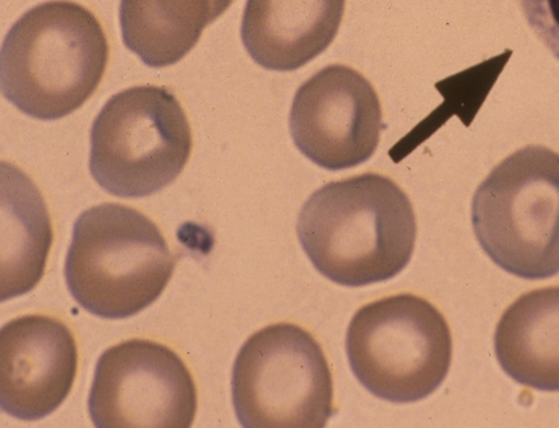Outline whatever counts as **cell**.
<instances>
[{
	"instance_id": "1",
	"label": "cell",
	"mask_w": 559,
	"mask_h": 428,
	"mask_svg": "<svg viewBox=\"0 0 559 428\" xmlns=\"http://www.w3.org/2000/svg\"><path fill=\"white\" fill-rule=\"evenodd\" d=\"M297 233L321 275L364 287L405 271L417 242V217L394 181L365 174L317 190L301 209Z\"/></svg>"
},
{
	"instance_id": "2",
	"label": "cell",
	"mask_w": 559,
	"mask_h": 428,
	"mask_svg": "<svg viewBox=\"0 0 559 428\" xmlns=\"http://www.w3.org/2000/svg\"><path fill=\"white\" fill-rule=\"evenodd\" d=\"M108 54L107 35L88 8L69 0L41 3L3 41V96L31 118L63 119L98 91Z\"/></svg>"
},
{
	"instance_id": "3",
	"label": "cell",
	"mask_w": 559,
	"mask_h": 428,
	"mask_svg": "<svg viewBox=\"0 0 559 428\" xmlns=\"http://www.w3.org/2000/svg\"><path fill=\"white\" fill-rule=\"evenodd\" d=\"M175 263L150 217L127 205L103 204L78 217L64 276L70 294L88 313L127 319L162 297Z\"/></svg>"
},
{
	"instance_id": "4",
	"label": "cell",
	"mask_w": 559,
	"mask_h": 428,
	"mask_svg": "<svg viewBox=\"0 0 559 428\" xmlns=\"http://www.w3.org/2000/svg\"><path fill=\"white\" fill-rule=\"evenodd\" d=\"M473 228L485 254L522 280L559 274V154L526 146L476 190Z\"/></svg>"
},
{
	"instance_id": "5",
	"label": "cell",
	"mask_w": 559,
	"mask_h": 428,
	"mask_svg": "<svg viewBox=\"0 0 559 428\" xmlns=\"http://www.w3.org/2000/svg\"><path fill=\"white\" fill-rule=\"evenodd\" d=\"M349 368L368 392L390 403H417L444 383L453 356L441 311L417 295L379 299L349 322Z\"/></svg>"
},
{
	"instance_id": "6",
	"label": "cell",
	"mask_w": 559,
	"mask_h": 428,
	"mask_svg": "<svg viewBox=\"0 0 559 428\" xmlns=\"http://www.w3.org/2000/svg\"><path fill=\"white\" fill-rule=\"evenodd\" d=\"M91 173L110 194L138 200L177 180L192 154V130L177 97L140 85L104 105L91 134Z\"/></svg>"
},
{
	"instance_id": "7",
	"label": "cell",
	"mask_w": 559,
	"mask_h": 428,
	"mask_svg": "<svg viewBox=\"0 0 559 428\" xmlns=\"http://www.w3.org/2000/svg\"><path fill=\"white\" fill-rule=\"evenodd\" d=\"M231 392L245 428H321L335 414L328 357L312 334L287 322L245 342Z\"/></svg>"
},
{
	"instance_id": "8",
	"label": "cell",
	"mask_w": 559,
	"mask_h": 428,
	"mask_svg": "<svg viewBox=\"0 0 559 428\" xmlns=\"http://www.w3.org/2000/svg\"><path fill=\"white\" fill-rule=\"evenodd\" d=\"M197 384L174 349L145 338L111 346L96 365L88 414L95 427L188 428Z\"/></svg>"
},
{
	"instance_id": "9",
	"label": "cell",
	"mask_w": 559,
	"mask_h": 428,
	"mask_svg": "<svg viewBox=\"0 0 559 428\" xmlns=\"http://www.w3.org/2000/svg\"><path fill=\"white\" fill-rule=\"evenodd\" d=\"M289 127L295 146L314 165L352 169L378 151L382 105L367 78L348 66L333 64L298 88Z\"/></svg>"
},
{
	"instance_id": "10",
	"label": "cell",
	"mask_w": 559,
	"mask_h": 428,
	"mask_svg": "<svg viewBox=\"0 0 559 428\" xmlns=\"http://www.w3.org/2000/svg\"><path fill=\"white\" fill-rule=\"evenodd\" d=\"M78 372L75 336L64 322L28 314L0 332V407L22 421L53 414Z\"/></svg>"
},
{
	"instance_id": "11",
	"label": "cell",
	"mask_w": 559,
	"mask_h": 428,
	"mask_svg": "<svg viewBox=\"0 0 559 428\" xmlns=\"http://www.w3.org/2000/svg\"><path fill=\"white\" fill-rule=\"evenodd\" d=\"M345 0H248L242 41L252 60L274 72H294L335 40Z\"/></svg>"
},
{
	"instance_id": "12",
	"label": "cell",
	"mask_w": 559,
	"mask_h": 428,
	"mask_svg": "<svg viewBox=\"0 0 559 428\" xmlns=\"http://www.w3.org/2000/svg\"><path fill=\"white\" fill-rule=\"evenodd\" d=\"M500 368L522 387L559 392V286L527 292L497 324Z\"/></svg>"
},
{
	"instance_id": "13",
	"label": "cell",
	"mask_w": 559,
	"mask_h": 428,
	"mask_svg": "<svg viewBox=\"0 0 559 428\" xmlns=\"http://www.w3.org/2000/svg\"><path fill=\"white\" fill-rule=\"evenodd\" d=\"M52 222L40 190L21 170H2V301L33 290L45 275Z\"/></svg>"
},
{
	"instance_id": "14",
	"label": "cell",
	"mask_w": 559,
	"mask_h": 428,
	"mask_svg": "<svg viewBox=\"0 0 559 428\" xmlns=\"http://www.w3.org/2000/svg\"><path fill=\"white\" fill-rule=\"evenodd\" d=\"M212 23V0H120L123 43L150 68L177 64Z\"/></svg>"
},
{
	"instance_id": "15",
	"label": "cell",
	"mask_w": 559,
	"mask_h": 428,
	"mask_svg": "<svg viewBox=\"0 0 559 428\" xmlns=\"http://www.w3.org/2000/svg\"><path fill=\"white\" fill-rule=\"evenodd\" d=\"M531 29L559 60V0H519Z\"/></svg>"
},
{
	"instance_id": "16",
	"label": "cell",
	"mask_w": 559,
	"mask_h": 428,
	"mask_svg": "<svg viewBox=\"0 0 559 428\" xmlns=\"http://www.w3.org/2000/svg\"><path fill=\"white\" fill-rule=\"evenodd\" d=\"M233 2L235 0H212V22H215L219 15H223Z\"/></svg>"
}]
</instances>
